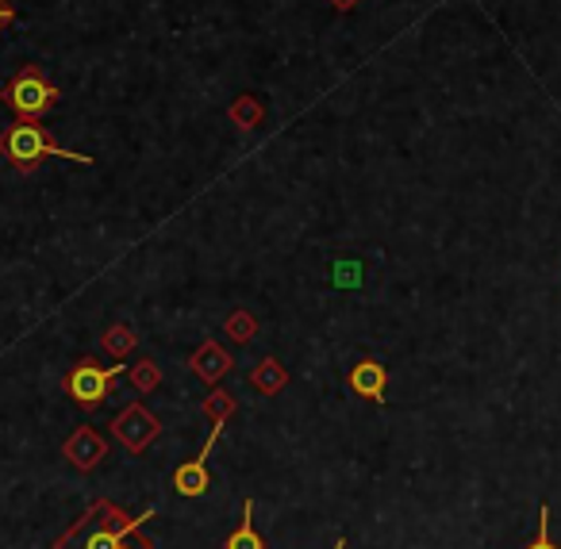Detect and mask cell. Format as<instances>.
<instances>
[{"label":"cell","instance_id":"ac0fdd59","mask_svg":"<svg viewBox=\"0 0 561 549\" xmlns=\"http://www.w3.org/2000/svg\"><path fill=\"white\" fill-rule=\"evenodd\" d=\"M204 411H211V419H216V423H224V419L234 411V400L227 392H211L208 403H204Z\"/></svg>","mask_w":561,"mask_h":549},{"label":"cell","instance_id":"30bf717a","mask_svg":"<svg viewBox=\"0 0 561 549\" xmlns=\"http://www.w3.org/2000/svg\"><path fill=\"white\" fill-rule=\"evenodd\" d=\"M150 515H154V507H147V515L131 518V523H124V526H119V530H96V534H89L85 549H119V538H124V534H131L139 523H147Z\"/></svg>","mask_w":561,"mask_h":549},{"label":"cell","instance_id":"3957f363","mask_svg":"<svg viewBox=\"0 0 561 549\" xmlns=\"http://www.w3.org/2000/svg\"><path fill=\"white\" fill-rule=\"evenodd\" d=\"M119 373H124V365L104 369V365H96L93 357H85V362L73 365L70 377H66V396H70L73 403H81L85 411H96L104 400H108V388Z\"/></svg>","mask_w":561,"mask_h":549},{"label":"cell","instance_id":"5bb4252c","mask_svg":"<svg viewBox=\"0 0 561 549\" xmlns=\"http://www.w3.org/2000/svg\"><path fill=\"white\" fill-rule=\"evenodd\" d=\"M127 373H131V380H135V388H139V392H150V388L162 380V373H158L154 362H139V365H131Z\"/></svg>","mask_w":561,"mask_h":549},{"label":"cell","instance_id":"ba28073f","mask_svg":"<svg viewBox=\"0 0 561 549\" xmlns=\"http://www.w3.org/2000/svg\"><path fill=\"white\" fill-rule=\"evenodd\" d=\"M224 549H265L262 534L254 530V503L250 500L242 503V523H239V530L224 541Z\"/></svg>","mask_w":561,"mask_h":549},{"label":"cell","instance_id":"6da1fadb","mask_svg":"<svg viewBox=\"0 0 561 549\" xmlns=\"http://www.w3.org/2000/svg\"><path fill=\"white\" fill-rule=\"evenodd\" d=\"M0 155L9 158V165H12V170H20V173L39 170V162H47V158H66V162L93 165V155L62 150L47 135V127L32 124V119H20V124H12L9 131H0Z\"/></svg>","mask_w":561,"mask_h":549},{"label":"cell","instance_id":"ffe728a7","mask_svg":"<svg viewBox=\"0 0 561 549\" xmlns=\"http://www.w3.org/2000/svg\"><path fill=\"white\" fill-rule=\"evenodd\" d=\"M331 4H335L339 12H346V9H354V4H358V0H331Z\"/></svg>","mask_w":561,"mask_h":549},{"label":"cell","instance_id":"e0dca14e","mask_svg":"<svg viewBox=\"0 0 561 549\" xmlns=\"http://www.w3.org/2000/svg\"><path fill=\"white\" fill-rule=\"evenodd\" d=\"M227 334L239 342H250V334H254V319L247 316V311H234L231 319H227Z\"/></svg>","mask_w":561,"mask_h":549},{"label":"cell","instance_id":"5b68a950","mask_svg":"<svg viewBox=\"0 0 561 549\" xmlns=\"http://www.w3.org/2000/svg\"><path fill=\"white\" fill-rule=\"evenodd\" d=\"M112 431H116L119 438H124L131 449H142L147 442L158 438V419L150 415V411L142 408V403H131V408H127L124 415H119L116 423H112Z\"/></svg>","mask_w":561,"mask_h":549},{"label":"cell","instance_id":"277c9868","mask_svg":"<svg viewBox=\"0 0 561 549\" xmlns=\"http://www.w3.org/2000/svg\"><path fill=\"white\" fill-rule=\"evenodd\" d=\"M219 431H224V423H216L211 426V434H208V442L201 446V454L193 457V461H185L178 472H173V492H181V495H204L211 488V477H208V454H211V446L219 442Z\"/></svg>","mask_w":561,"mask_h":549},{"label":"cell","instance_id":"4fadbf2b","mask_svg":"<svg viewBox=\"0 0 561 549\" xmlns=\"http://www.w3.org/2000/svg\"><path fill=\"white\" fill-rule=\"evenodd\" d=\"M362 262H335L331 270V285L335 288H362Z\"/></svg>","mask_w":561,"mask_h":549},{"label":"cell","instance_id":"2e32d148","mask_svg":"<svg viewBox=\"0 0 561 549\" xmlns=\"http://www.w3.org/2000/svg\"><path fill=\"white\" fill-rule=\"evenodd\" d=\"M523 549H558L550 541V507L542 503V511H538V534H535V541H527Z\"/></svg>","mask_w":561,"mask_h":549},{"label":"cell","instance_id":"9a60e30c","mask_svg":"<svg viewBox=\"0 0 561 549\" xmlns=\"http://www.w3.org/2000/svg\"><path fill=\"white\" fill-rule=\"evenodd\" d=\"M135 346V334L127 331V327H112L108 334H104V350H108V354H116V357H124L127 350Z\"/></svg>","mask_w":561,"mask_h":549},{"label":"cell","instance_id":"8992f818","mask_svg":"<svg viewBox=\"0 0 561 549\" xmlns=\"http://www.w3.org/2000/svg\"><path fill=\"white\" fill-rule=\"evenodd\" d=\"M351 392H358L362 400H374V403H385V388H389V369L381 362H358L346 377Z\"/></svg>","mask_w":561,"mask_h":549},{"label":"cell","instance_id":"8fae6325","mask_svg":"<svg viewBox=\"0 0 561 549\" xmlns=\"http://www.w3.org/2000/svg\"><path fill=\"white\" fill-rule=\"evenodd\" d=\"M66 449H70L73 457H81L78 465H85V469H89V465H96V457L104 454V446H101V442L93 438V434L85 431V426H81V431L73 434V442H70V446H66Z\"/></svg>","mask_w":561,"mask_h":549},{"label":"cell","instance_id":"52a82bcc","mask_svg":"<svg viewBox=\"0 0 561 549\" xmlns=\"http://www.w3.org/2000/svg\"><path fill=\"white\" fill-rule=\"evenodd\" d=\"M193 369H196V377L211 385V380H219L227 369H231V357H227L224 350L216 346V342H208V346H201L193 354Z\"/></svg>","mask_w":561,"mask_h":549},{"label":"cell","instance_id":"d6986e66","mask_svg":"<svg viewBox=\"0 0 561 549\" xmlns=\"http://www.w3.org/2000/svg\"><path fill=\"white\" fill-rule=\"evenodd\" d=\"M16 9H12V4H9V0H0V32H4V27H12V24H16Z\"/></svg>","mask_w":561,"mask_h":549},{"label":"cell","instance_id":"7c38bea8","mask_svg":"<svg viewBox=\"0 0 561 549\" xmlns=\"http://www.w3.org/2000/svg\"><path fill=\"white\" fill-rule=\"evenodd\" d=\"M231 119L242 127V131H250V127L262 124V104H257L254 96H239V101L231 104Z\"/></svg>","mask_w":561,"mask_h":549},{"label":"cell","instance_id":"7402d4cb","mask_svg":"<svg viewBox=\"0 0 561 549\" xmlns=\"http://www.w3.org/2000/svg\"><path fill=\"white\" fill-rule=\"evenodd\" d=\"M119 549H124V546H119Z\"/></svg>","mask_w":561,"mask_h":549},{"label":"cell","instance_id":"9c48e42d","mask_svg":"<svg viewBox=\"0 0 561 549\" xmlns=\"http://www.w3.org/2000/svg\"><path fill=\"white\" fill-rule=\"evenodd\" d=\"M285 380H289V373L280 369L273 357H265V362L254 369V388H257V392H265V396L280 392V388H285Z\"/></svg>","mask_w":561,"mask_h":549},{"label":"cell","instance_id":"7a4b0ae2","mask_svg":"<svg viewBox=\"0 0 561 549\" xmlns=\"http://www.w3.org/2000/svg\"><path fill=\"white\" fill-rule=\"evenodd\" d=\"M0 96H4V104L12 108V116L32 119V124H39V119L62 101V93H58L55 81L43 73V66H24L9 85L0 89Z\"/></svg>","mask_w":561,"mask_h":549},{"label":"cell","instance_id":"44dd1931","mask_svg":"<svg viewBox=\"0 0 561 549\" xmlns=\"http://www.w3.org/2000/svg\"><path fill=\"white\" fill-rule=\"evenodd\" d=\"M335 549H346V538H339V541H335Z\"/></svg>","mask_w":561,"mask_h":549}]
</instances>
